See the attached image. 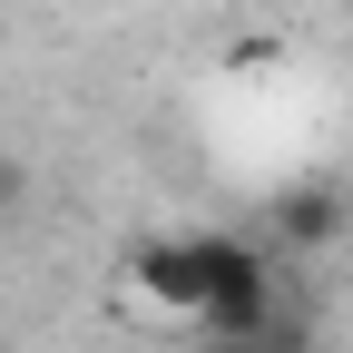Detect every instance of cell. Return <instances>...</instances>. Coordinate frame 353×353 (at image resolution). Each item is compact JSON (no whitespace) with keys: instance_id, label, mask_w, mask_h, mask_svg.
Returning <instances> with one entry per match:
<instances>
[{"instance_id":"1","label":"cell","mask_w":353,"mask_h":353,"mask_svg":"<svg viewBox=\"0 0 353 353\" xmlns=\"http://www.w3.org/2000/svg\"><path fill=\"white\" fill-rule=\"evenodd\" d=\"M196 245V275H206V304H196V324H206V343H255L265 334V314H275V265H265L245 236H187Z\"/></svg>"},{"instance_id":"4","label":"cell","mask_w":353,"mask_h":353,"mask_svg":"<svg viewBox=\"0 0 353 353\" xmlns=\"http://www.w3.org/2000/svg\"><path fill=\"white\" fill-rule=\"evenodd\" d=\"M216 353H314V324H304V304H275L255 343H216Z\"/></svg>"},{"instance_id":"2","label":"cell","mask_w":353,"mask_h":353,"mask_svg":"<svg viewBox=\"0 0 353 353\" xmlns=\"http://www.w3.org/2000/svg\"><path fill=\"white\" fill-rule=\"evenodd\" d=\"M128 285H138L157 314H187V324L206 304V275H196V245L187 236H138V245H128Z\"/></svg>"},{"instance_id":"3","label":"cell","mask_w":353,"mask_h":353,"mask_svg":"<svg viewBox=\"0 0 353 353\" xmlns=\"http://www.w3.org/2000/svg\"><path fill=\"white\" fill-rule=\"evenodd\" d=\"M265 226H275V245H294V255H324V245H343V226H353V196L334 187V176H314V187H275Z\"/></svg>"},{"instance_id":"5","label":"cell","mask_w":353,"mask_h":353,"mask_svg":"<svg viewBox=\"0 0 353 353\" xmlns=\"http://www.w3.org/2000/svg\"><path fill=\"white\" fill-rule=\"evenodd\" d=\"M20 206H30V167L0 148V216H20Z\"/></svg>"}]
</instances>
